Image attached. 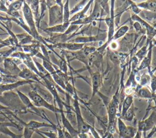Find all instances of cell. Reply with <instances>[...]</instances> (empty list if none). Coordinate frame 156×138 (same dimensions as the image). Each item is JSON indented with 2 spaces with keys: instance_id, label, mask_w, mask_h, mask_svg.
Here are the masks:
<instances>
[{
  "instance_id": "d4e9b609",
  "label": "cell",
  "mask_w": 156,
  "mask_h": 138,
  "mask_svg": "<svg viewBox=\"0 0 156 138\" xmlns=\"http://www.w3.org/2000/svg\"><path fill=\"white\" fill-rule=\"evenodd\" d=\"M136 4L140 9H144L151 12H156V1L149 0Z\"/></svg>"
},
{
  "instance_id": "8fae6325",
  "label": "cell",
  "mask_w": 156,
  "mask_h": 138,
  "mask_svg": "<svg viewBox=\"0 0 156 138\" xmlns=\"http://www.w3.org/2000/svg\"><path fill=\"white\" fill-rule=\"evenodd\" d=\"M85 46V44L77 43L73 42H65V43H58L52 45L53 48H58L63 50L76 52L81 50Z\"/></svg>"
},
{
  "instance_id": "f546056e",
  "label": "cell",
  "mask_w": 156,
  "mask_h": 138,
  "mask_svg": "<svg viewBox=\"0 0 156 138\" xmlns=\"http://www.w3.org/2000/svg\"><path fill=\"white\" fill-rule=\"evenodd\" d=\"M136 108L135 107L133 104L131 106V107L127 110V111L126 112V114H124V115L121 117V118L122 120L128 121V122H132L135 115V111H136Z\"/></svg>"
},
{
  "instance_id": "5bb4252c",
  "label": "cell",
  "mask_w": 156,
  "mask_h": 138,
  "mask_svg": "<svg viewBox=\"0 0 156 138\" xmlns=\"http://www.w3.org/2000/svg\"><path fill=\"white\" fill-rule=\"evenodd\" d=\"M133 95L143 99L150 100H155V94H154L147 87H140L138 85L136 88H135Z\"/></svg>"
},
{
  "instance_id": "f35d334b",
  "label": "cell",
  "mask_w": 156,
  "mask_h": 138,
  "mask_svg": "<svg viewBox=\"0 0 156 138\" xmlns=\"http://www.w3.org/2000/svg\"><path fill=\"white\" fill-rule=\"evenodd\" d=\"M155 133H156V125L150 131L149 134L146 136H145L144 138H152V136Z\"/></svg>"
},
{
  "instance_id": "484cf974",
  "label": "cell",
  "mask_w": 156,
  "mask_h": 138,
  "mask_svg": "<svg viewBox=\"0 0 156 138\" xmlns=\"http://www.w3.org/2000/svg\"><path fill=\"white\" fill-rule=\"evenodd\" d=\"M129 30V27L128 26H127V25L121 26L120 27L118 28V29L114 34L111 42L116 41L117 40L122 37L124 35H125L127 34V32H128Z\"/></svg>"
},
{
  "instance_id": "4fadbf2b",
  "label": "cell",
  "mask_w": 156,
  "mask_h": 138,
  "mask_svg": "<svg viewBox=\"0 0 156 138\" xmlns=\"http://www.w3.org/2000/svg\"><path fill=\"white\" fill-rule=\"evenodd\" d=\"M91 84H92V95L91 98H93L96 94L99 92L102 84V77L99 72L91 73Z\"/></svg>"
},
{
  "instance_id": "74e56055",
  "label": "cell",
  "mask_w": 156,
  "mask_h": 138,
  "mask_svg": "<svg viewBox=\"0 0 156 138\" xmlns=\"http://www.w3.org/2000/svg\"><path fill=\"white\" fill-rule=\"evenodd\" d=\"M108 46L110 49L113 50H116L119 46V43L116 41H112L110 43Z\"/></svg>"
},
{
  "instance_id": "b9f144b4",
  "label": "cell",
  "mask_w": 156,
  "mask_h": 138,
  "mask_svg": "<svg viewBox=\"0 0 156 138\" xmlns=\"http://www.w3.org/2000/svg\"><path fill=\"white\" fill-rule=\"evenodd\" d=\"M64 135H65V138H74L73 136H71L68 132H67L65 129H64Z\"/></svg>"
},
{
  "instance_id": "ee69618b",
  "label": "cell",
  "mask_w": 156,
  "mask_h": 138,
  "mask_svg": "<svg viewBox=\"0 0 156 138\" xmlns=\"http://www.w3.org/2000/svg\"><path fill=\"white\" fill-rule=\"evenodd\" d=\"M155 138H156V137H155Z\"/></svg>"
},
{
  "instance_id": "3957f363",
  "label": "cell",
  "mask_w": 156,
  "mask_h": 138,
  "mask_svg": "<svg viewBox=\"0 0 156 138\" xmlns=\"http://www.w3.org/2000/svg\"><path fill=\"white\" fill-rule=\"evenodd\" d=\"M110 14L108 16H107L104 19V20L105 21V23L107 26V40L106 42L101 45L99 46V48L96 49V51L102 54L105 49L108 46L112 37L115 34V1L112 0L110 1Z\"/></svg>"
},
{
  "instance_id": "9c48e42d",
  "label": "cell",
  "mask_w": 156,
  "mask_h": 138,
  "mask_svg": "<svg viewBox=\"0 0 156 138\" xmlns=\"http://www.w3.org/2000/svg\"><path fill=\"white\" fill-rule=\"evenodd\" d=\"M156 125V111L153 110L150 115L146 119L140 121L138 123V130L146 133L151 130Z\"/></svg>"
},
{
  "instance_id": "836d02e7",
  "label": "cell",
  "mask_w": 156,
  "mask_h": 138,
  "mask_svg": "<svg viewBox=\"0 0 156 138\" xmlns=\"http://www.w3.org/2000/svg\"><path fill=\"white\" fill-rule=\"evenodd\" d=\"M96 48L93 46H84V47L81 49L82 53L86 56H88L90 54L94 53L96 51Z\"/></svg>"
},
{
  "instance_id": "52a82bcc",
  "label": "cell",
  "mask_w": 156,
  "mask_h": 138,
  "mask_svg": "<svg viewBox=\"0 0 156 138\" xmlns=\"http://www.w3.org/2000/svg\"><path fill=\"white\" fill-rule=\"evenodd\" d=\"M130 18L133 21L138 22L141 25L143 28L146 31V33L147 34L146 42H150L153 40L154 37L156 36V23L153 24V25H151L140 16L135 14H133Z\"/></svg>"
},
{
  "instance_id": "7402d4cb",
  "label": "cell",
  "mask_w": 156,
  "mask_h": 138,
  "mask_svg": "<svg viewBox=\"0 0 156 138\" xmlns=\"http://www.w3.org/2000/svg\"><path fill=\"white\" fill-rule=\"evenodd\" d=\"M102 37H101V35H96L93 36H81V37H77L76 38L71 40V42L73 43H82L85 44L86 43L88 42H94L99 40H103L101 39Z\"/></svg>"
},
{
  "instance_id": "7c38bea8",
  "label": "cell",
  "mask_w": 156,
  "mask_h": 138,
  "mask_svg": "<svg viewBox=\"0 0 156 138\" xmlns=\"http://www.w3.org/2000/svg\"><path fill=\"white\" fill-rule=\"evenodd\" d=\"M60 115H61V120L62 123L63 125V128L69 133V134L73 136L74 138H78V134L79 132L77 129H76L72 124L70 123V122L68 120V119L66 118L64 110H60Z\"/></svg>"
},
{
  "instance_id": "44dd1931",
  "label": "cell",
  "mask_w": 156,
  "mask_h": 138,
  "mask_svg": "<svg viewBox=\"0 0 156 138\" xmlns=\"http://www.w3.org/2000/svg\"><path fill=\"white\" fill-rule=\"evenodd\" d=\"M93 2H94V1H93V0L88 1V2L87 3V4L85 5V6L84 7V8L81 11H80L79 12H78L76 14H74L71 18H70L69 22L71 23V22L77 21V20H82V19H83V18H86L87 16L86 15V13L88 12V10H89L90 6L91 5V4Z\"/></svg>"
},
{
  "instance_id": "ffe728a7",
  "label": "cell",
  "mask_w": 156,
  "mask_h": 138,
  "mask_svg": "<svg viewBox=\"0 0 156 138\" xmlns=\"http://www.w3.org/2000/svg\"><path fill=\"white\" fill-rule=\"evenodd\" d=\"M133 103V95H127L125 96L121 107V111L119 113V117H122L127 110L131 107Z\"/></svg>"
},
{
  "instance_id": "d6a6232c",
  "label": "cell",
  "mask_w": 156,
  "mask_h": 138,
  "mask_svg": "<svg viewBox=\"0 0 156 138\" xmlns=\"http://www.w3.org/2000/svg\"><path fill=\"white\" fill-rule=\"evenodd\" d=\"M129 9H130L135 15H138V14H139L141 12V9H140L137 6V4H135V2L132 1H129Z\"/></svg>"
},
{
  "instance_id": "7bdbcfd3",
  "label": "cell",
  "mask_w": 156,
  "mask_h": 138,
  "mask_svg": "<svg viewBox=\"0 0 156 138\" xmlns=\"http://www.w3.org/2000/svg\"><path fill=\"white\" fill-rule=\"evenodd\" d=\"M118 138H119V137H118Z\"/></svg>"
},
{
  "instance_id": "277c9868",
  "label": "cell",
  "mask_w": 156,
  "mask_h": 138,
  "mask_svg": "<svg viewBox=\"0 0 156 138\" xmlns=\"http://www.w3.org/2000/svg\"><path fill=\"white\" fill-rule=\"evenodd\" d=\"M73 97L74 99L73 107L74 112L75 113L76 117L77 129L79 133H88L90 131L91 125L87 123L82 116L81 110H80V107L79 98L76 89H74V93Z\"/></svg>"
},
{
  "instance_id": "cb8c5ba5",
  "label": "cell",
  "mask_w": 156,
  "mask_h": 138,
  "mask_svg": "<svg viewBox=\"0 0 156 138\" xmlns=\"http://www.w3.org/2000/svg\"><path fill=\"white\" fill-rule=\"evenodd\" d=\"M4 68L6 71H9L11 73L17 74L18 75L21 71L16 64L10 59H6L4 60Z\"/></svg>"
},
{
  "instance_id": "d590c367",
  "label": "cell",
  "mask_w": 156,
  "mask_h": 138,
  "mask_svg": "<svg viewBox=\"0 0 156 138\" xmlns=\"http://www.w3.org/2000/svg\"><path fill=\"white\" fill-rule=\"evenodd\" d=\"M151 82H150V85L151 88V92L154 93L155 94L156 92V76H155L154 74L151 75Z\"/></svg>"
},
{
  "instance_id": "6da1fadb",
  "label": "cell",
  "mask_w": 156,
  "mask_h": 138,
  "mask_svg": "<svg viewBox=\"0 0 156 138\" xmlns=\"http://www.w3.org/2000/svg\"><path fill=\"white\" fill-rule=\"evenodd\" d=\"M0 103L7 107L12 112L19 114H26L29 112L25 106L21 101L18 94L9 91L0 95Z\"/></svg>"
},
{
  "instance_id": "4316f807",
  "label": "cell",
  "mask_w": 156,
  "mask_h": 138,
  "mask_svg": "<svg viewBox=\"0 0 156 138\" xmlns=\"http://www.w3.org/2000/svg\"><path fill=\"white\" fill-rule=\"evenodd\" d=\"M149 42H146V44L143 46L136 53H135V57L138 60V61H141L146 56L147 51H148V48H149Z\"/></svg>"
},
{
  "instance_id": "f1b7e54d",
  "label": "cell",
  "mask_w": 156,
  "mask_h": 138,
  "mask_svg": "<svg viewBox=\"0 0 156 138\" xmlns=\"http://www.w3.org/2000/svg\"><path fill=\"white\" fill-rule=\"evenodd\" d=\"M70 19V10L69 7V1L67 0L63 4V23H68L69 22Z\"/></svg>"
},
{
  "instance_id": "ab89813d",
  "label": "cell",
  "mask_w": 156,
  "mask_h": 138,
  "mask_svg": "<svg viewBox=\"0 0 156 138\" xmlns=\"http://www.w3.org/2000/svg\"><path fill=\"white\" fill-rule=\"evenodd\" d=\"M78 138H90L88 133H80L78 134Z\"/></svg>"
},
{
  "instance_id": "8d00e7d4",
  "label": "cell",
  "mask_w": 156,
  "mask_h": 138,
  "mask_svg": "<svg viewBox=\"0 0 156 138\" xmlns=\"http://www.w3.org/2000/svg\"><path fill=\"white\" fill-rule=\"evenodd\" d=\"M34 133H35L34 130L24 126L23 136L24 138H32V136Z\"/></svg>"
},
{
  "instance_id": "30bf717a",
  "label": "cell",
  "mask_w": 156,
  "mask_h": 138,
  "mask_svg": "<svg viewBox=\"0 0 156 138\" xmlns=\"http://www.w3.org/2000/svg\"><path fill=\"white\" fill-rule=\"evenodd\" d=\"M154 46V44L152 43V40L149 42V48H148V51L145 56V57L141 61L140 64L138 67V68L136 69V71H141L144 69L147 68L148 69V73L150 75H152L154 74V71L151 70V64L152 60V48Z\"/></svg>"
},
{
  "instance_id": "8992f818",
  "label": "cell",
  "mask_w": 156,
  "mask_h": 138,
  "mask_svg": "<svg viewBox=\"0 0 156 138\" xmlns=\"http://www.w3.org/2000/svg\"><path fill=\"white\" fill-rule=\"evenodd\" d=\"M28 97L30 98L34 106L38 108L44 107L57 115V113L60 112V110L54 104H51L43 98L40 95H38L36 92L32 90L28 93Z\"/></svg>"
},
{
  "instance_id": "ac0fdd59",
  "label": "cell",
  "mask_w": 156,
  "mask_h": 138,
  "mask_svg": "<svg viewBox=\"0 0 156 138\" xmlns=\"http://www.w3.org/2000/svg\"><path fill=\"white\" fill-rule=\"evenodd\" d=\"M27 4L30 8V10L33 13L34 20L35 22L37 28H40V24H39V19H40V14L38 12L39 8V1H27Z\"/></svg>"
},
{
  "instance_id": "e0dca14e",
  "label": "cell",
  "mask_w": 156,
  "mask_h": 138,
  "mask_svg": "<svg viewBox=\"0 0 156 138\" xmlns=\"http://www.w3.org/2000/svg\"><path fill=\"white\" fill-rule=\"evenodd\" d=\"M31 87L32 88V90L36 92L38 95H40L43 98H44L46 101H47L48 103L52 104V103H54V100L52 95L51 93V92L47 89L44 90L43 88H41L38 85H32Z\"/></svg>"
},
{
  "instance_id": "1f68e13d",
  "label": "cell",
  "mask_w": 156,
  "mask_h": 138,
  "mask_svg": "<svg viewBox=\"0 0 156 138\" xmlns=\"http://www.w3.org/2000/svg\"><path fill=\"white\" fill-rule=\"evenodd\" d=\"M35 133H40L42 135L45 136L48 138H58L57 133L56 132H55V131H40L39 129H38V130H35Z\"/></svg>"
},
{
  "instance_id": "9a60e30c",
  "label": "cell",
  "mask_w": 156,
  "mask_h": 138,
  "mask_svg": "<svg viewBox=\"0 0 156 138\" xmlns=\"http://www.w3.org/2000/svg\"><path fill=\"white\" fill-rule=\"evenodd\" d=\"M18 76L26 81H34L41 84V79L32 70L26 67L23 68V70H21L20 73L18 74Z\"/></svg>"
},
{
  "instance_id": "5b68a950",
  "label": "cell",
  "mask_w": 156,
  "mask_h": 138,
  "mask_svg": "<svg viewBox=\"0 0 156 138\" xmlns=\"http://www.w3.org/2000/svg\"><path fill=\"white\" fill-rule=\"evenodd\" d=\"M55 4L49 8V27L63 23V8L62 1H55Z\"/></svg>"
},
{
  "instance_id": "603a6c76",
  "label": "cell",
  "mask_w": 156,
  "mask_h": 138,
  "mask_svg": "<svg viewBox=\"0 0 156 138\" xmlns=\"http://www.w3.org/2000/svg\"><path fill=\"white\" fill-rule=\"evenodd\" d=\"M128 9H129V1H125L121 7H119V8L115 10V23L116 26H118L119 23L121 16L122 13Z\"/></svg>"
},
{
  "instance_id": "ba28073f",
  "label": "cell",
  "mask_w": 156,
  "mask_h": 138,
  "mask_svg": "<svg viewBox=\"0 0 156 138\" xmlns=\"http://www.w3.org/2000/svg\"><path fill=\"white\" fill-rule=\"evenodd\" d=\"M117 125L119 138H133L138 131L137 128L127 126L119 117L117 118Z\"/></svg>"
},
{
  "instance_id": "d6986e66",
  "label": "cell",
  "mask_w": 156,
  "mask_h": 138,
  "mask_svg": "<svg viewBox=\"0 0 156 138\" xmlns=\"http://www.w3.org/2000/svg\"><path fill=\"white\" fill-rule=\"evenodd\" d=\"M70 25V23H62L60 24L55 25L52 27H46L45 29H41L43 31L47 33H61L63 34L67 30Z\"/></svg>"
},
{
  "instance_id": "4dcf8cb0",
  "label": "cell",
  "mask_w": 156,
  "mask_h": 138,
  "mask_svg": "<svg viewBox=\"0 0 156 138\" xmlns=\"http://www.w3.org/2000/svg\"><path fill=\"white\" fill-rule=\"evenodd\" d=\"M87 2H88V1L86 0H83V1H80L77 4H76L74 5V7L70 10V15H73V14H76V13L79 12L80 11H81L84 8L85 5L87 4Z\"/></svg>"
},
{
  "instance_id": "e575fe53",
  "label": "cell",
  "mask_w": 156,
  "mask_h": 138,
  "mask_svg": "<svg viewBox=\"0 0 156 138\" xmlns=\"http://www.w3.org/2000/svg\"><path fill=\"white\" fill-rule=\"evenodd\" d=\"M133 28L135 29V31L139 34H144L146 33V31L143 28V27L141 26V25L137 21H134L133 22Z\"/></svg>"
},
{
  "instance_id": "60d3db41",
  "label": "cell",
  "mask_w": 156,
  "mask_h": 138,
  "mask_svg": "<svg viewBox=\"0 0 156 138\" xmlns=\"http://www.w3.org/2000/svg\"><path fill=\"white\" fill-rule=\"evenodd\" d=\"M142 133H143L142 132L138 130L136 134H135V136L133 138H142Z\"/></svg>"
},
{
  "instance_id": "83f0119b",
  "label": "cell",
  "mask_w": 156,
  "mask_h": 138,
  "mask_svg": "<svg viewBox=\"0 0 156 138\" xmlns=\"http://www.w3.org/2000/svg\"><path fill=\"white\" fill-rule=\"evenodd\" d=\"M24 1H16L10 3L7 9V13L9 14L12 12H17L18 10H20L22 7Z\"/></svg>"
},
{
  "instance_id": "7a4b0ae2",
  "label": "cell",
  "mask_w": 156,
  "mask_h": 138,
  "mask_svg": "<svg viewBox=\"0 0 156 138\" xmlns=\"http://www.w3.org/2000/svg\"><path fill=\"white\" fill-rule=\"evenodd\" d=\"M119 105V93L117 90L106 106L107 111V127L106 133L113 134L116 132V118Z\"/></svg>"
},
{
  "instance_id": "2e32d148",
  "label": "cell",
  "mask_w": 156,
  "mask_h": 138,
  "mask_svg": "<svg viewBox=\"0 0 156 138\" xmlns=\"http://www.w3.org/2000/svg\"><path fill=\"white\" fill-rule=\"evenodd\" d=\"M24 126L30 128L31 129H33L34 131L38 130V129L44 127H49L54 129L56 131L57 125L55 124H51L49 123H45V122H40L35 120H30L27 123H25L24 125Z\"/></svg>"
}]
</instances>
